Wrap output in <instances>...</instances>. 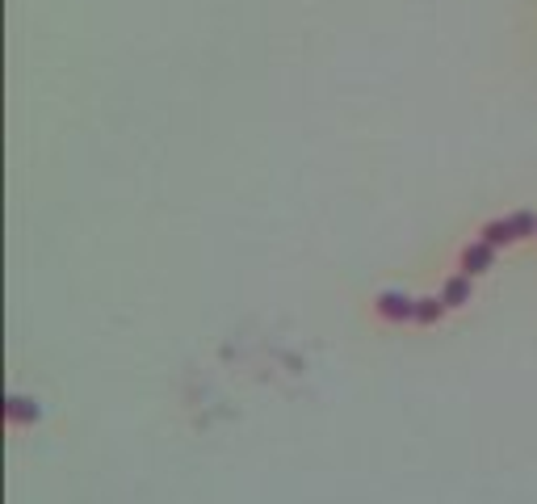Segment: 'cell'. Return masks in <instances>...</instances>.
Masks as SVG:
<instances>
[{"mask_svg": "<svg viewBox=\"0 0 537 504\" xmlns=\"http://www.w3.org/2000/svg\"><path fill=\"white\" fill-rule=\"evenodd\" d=\"M441 298H445V303H466V298H471V278H449Z\"/></svg>", "mask_w": 537, "mask_h": 504, "instance_id": "3957f363", "label": "cell"}, {"mask_svg": "<svg viewBox=\"0 0 537 504\" xmlns=\"http://www.w3.org/2000/svg\"><path fill=\"white\" fill-rule=\"evenodd\" d=\"M378 311L391 315V320H416L420 303H411V298H403V295H383L378 298Z\"/></svg>", "mask_w": 537, "mask_h": 504, "instance_id": "6da1fadb", "label": "cell"}, {"mask_svg": "<svg viewBox=\"0 0 537 504\" xmlns=\"http://www.w3.org/2000/svg\"><path fill=\"white\" fill-rule=\"evenodd\" d=\"M491 257H496V244H474V248H466V278L471 273H483L487 265H491Z\"/></svg>", "mask_w": 537, "mask_h": 504, "instance_id": "7a4b0ae2", "label": "cell"}]
</instances>
